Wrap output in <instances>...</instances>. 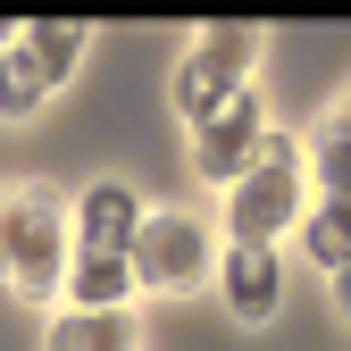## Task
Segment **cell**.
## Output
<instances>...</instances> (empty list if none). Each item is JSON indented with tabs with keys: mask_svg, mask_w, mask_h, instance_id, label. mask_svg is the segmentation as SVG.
<instances>
[{
	"mask_svg": "<svg viewBox=\"0 0 351 351\" xmlns=\"http://www.w3.org/2000/svg\"><path fill=\"white\" fill-rule=\"evenodd\" d=\"M259 143H268V109H259V93H234L209 125H193V176L201 184H234L259 159Z\"/></svg>",
	"mask_w": 351,
	"mask_h": 351,
	"instance_id": "cell-5",
	"label": "cell"
},
{
	"mask_svg": "<svg viewBox=\"0 0 351 351\" xmlns=\"http://www.w3.org/2000/svg\"><path fill=\"white\" fill-rule=\"evenodd\" d=\"M259 42H268V34H259L251 17H243V25H201V42H193V51L176 59V75H167V109L184 117V125H209L234 93H251Z\"/></svg>",
	"mask_w": 351,
	"mask_h": 351,
	"instance_id": "cell-2",
	"label": "cell"
},
{
	"mask_svg": "<svg viewBox=\"0 0 351 351\" xmlns=\"http://www.w3.org/2000/svg\"><path fill=\"white\" fill-rule=\"evenodd\" d=\"M301 251H310L318 276H343V251H351V201H318L301 217Z\"/></svg>",
	"mask_w": 351,
	"mask_h": 351,
	"instance_id": "cell-12",
	"label": "cell"
},
{
	"mask_svg": "<svg viewBox=\"0 0 351 351\" xmlns=\"http://www.w3.org/2000/svg\"><path fill=\"white\" fill-rule=\"evenodd\" d=\"M42 351H134V310H67L51 318Z\"/></svg>",
	"mask_w": 351,
	"mask_h": 351,
	"instance_id": "cell-10",
	"label": "cell"
},
{
	"mask_svg": "<svg viewBox=\"0 0 351 351\" xmlns=\"http://www.w3.org/2000/svg\"><path fill=\"white\" fill-rule=\"evenodd\" d=\"M59 293H67V310H125V301H134V276H125L117 251H67Z\"/></svg>",
	"mask_w": 351,
	"mask_h": 351,
	"instance_id": "cell-8",
	"label": "cell"
},
{
	"mask_svg": "<svg viewBox=\"0 0 351 351\" xmlns=\"http://www.w3.org/2000/svg\"><path fill=\"white\" fill-rule=\"evenodd\" d=\"M310 159H318V193L343 201V193H351V117H343V101L310 125Z\"/></svg>",
	"mask_w": 351,
	"mask_h": 351,
	"instance_id": "cell-11",
	"label": "cell"
},
{
	"mask_svg": "<svg viewBox=\"0 0 351 351\" xmlns=\"http://www.w3.org/2000/svg\"><path fill=\"white\" fill-rule=\"evenodd\" d=\"M134 226H143V201H134V184H117V176L84 184V193H75V209H67V234H75V251H117V259H125Z\"/></svg>",
	"mask_w": 351,
	"mask_h": 351,
	"instance_id": "cell-6",
	"label": "cell"
},
{
	"mask_svg": "<svg viewBox=\"0 0 351 351\" xmlns=\"http://www.w3.org/2000/svg\"><path fill=\"white\" fill-rule=\"evenodd\" d=\"M17 42H25V59L42 67V84L59 93V84H67V75L84 67V51H93V25H75V17H34V25H25Z\"/></svg>",
	"mask_w": 351,
	"mask_h": 351,
	"instance_id": "cell-9",
	"label": "cell"
},
{
	"mask_svg": "<svg viewBox=\"0 0 351 351\" xmlns=\"http://www.w3.org/2000/svg\"><path fill=\"white\" fill-rule=\"evenodd\" d=\"M301 226V151L285 134L259 143V159L226 184V243H259L276 251V234Z\"/></svg>",
	"mask_w": 351,
	"mask_h": 351,
	"instance_id": "cell-3",
	"label": "cell"
},
{
	"mask_svg": "<svg viewBox=\"0 0 351 351\" xmlns=\"http://www.w3.org/2000/svg\"><path fill=\"white\" fill-rule=\"evenodd\" d=\"M209 276H217V293H226V310H234L243 326L276 318V293H285V268H276V251H259V243H226Z\"/></svg>",
	"mask_w": 351,
	"mask_h": 351,
	"instance_id": "cell-7",
	"label": "cell"
},
{
	"mask_svg": "<svg viewBox=\"0 0 351 351\" xmlns=\"http://www.w3.org/2000/svg\"><path fill=\"white\" fill-rule=\"evenodd\" d=\"M67 209L42 193V184H9L0 193V285L17 301H59V276H67Z\"/></svg>",
	"mask_w": 351,
	"mask_h": 351,
	"instance_id": "cell-1",
	"label": "cell"
},
{
	"mask_svg": "<svg viewBox=\"0 0 351 351\" xmlns=\"http://www.w3.org/2000/svg\"><path fill=\"white\" fill-rule=\"evenodd\" d=\"M17 34H25V25H9V17H0V51H9V42H17Z\"/></svg>",
	"mask_w": 351,
	"mask_h": 351,
	"instance_id": "cell-14",
	"label": "cell"
},
{
	"mask_svg": "<svg viewBox=\"0 0 351 351\" xmlns=\"http://www.w3.org/2000/svg\"><path fill=\"white\" fill-rule=\"evenodd\" d=\"M42 101H51V84H42V67L25 59V42H9V51H0V117H34Z\"/></svg>",
	"mask_w": 351,
	"mask_h": 351,
	"instance_id": "cell-13",
	"label": "cell"
},
{
	"mask_svg": "<svg viewBox=\"0 0 351 351\" xmlns=\"http://www.w3.org/2000/svg\"><path fill=\"white\" fill-rule=\"evenodd\" d=\"M209 268H217V243H209L201 217H184V209H143L134 243H125V276H134V293H193V285H209Z\"/></svg>",
	"mask_w": 351,
	"mask_h": 351,
	"instance_id": "cell-4",
	"label": "cell"
}]
</instances>
